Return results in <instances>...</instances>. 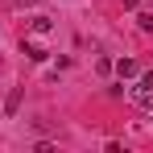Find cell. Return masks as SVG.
I'll return each mask as SVG.
<instances>
[{
	"mask_svg": "<svg viewBox=\"0 0 153 153\" xmlns=\"http://www.w3.org/2000/svg\"><path fill=\"white\" fill-rule=\"evenodd\" d=\"M137 79H141V83L132 87V103L149 112V108H153V75H137Z\"/></svg>",
	"mask_w": 153,
	"mask_h": 153,
	"instance_id": "cell-1",
	"label": "cell"
},
{
	"mask_svg": "<svg viewBox=\"0 0 153 153\" xmlns=\"http://www.w3.org/2000/svg\"><path fill=\"white\" fill-rule=\"evenodd\" d=\"M112 71L120 79H137L141 75V62H137V58H120V62H112Z\"/></svg>",
	"mask_w": 153,
	"mask_h": 153,
	"instance_id": "cell-2",
	"label": "cell"
},
{
	"mask_svg": "<svg viewBox=\"0 0 153 153\" xmlns=\"http://www.w3.org/2000/svg\"><path fill=\"white\" fill-rule=\"evenodd\" d=\"M137 25H141V29H153V13H141V17H137Z\"/></svg>",
	"mask_w": 153,
	"mask_h": 153,
	"instance_id": "cell-5",
	"label": "cell"
},
{
	"mask_svg": "<svg viewBox=\"0 0 153 153\" xmlns=\"http://www.w3.org/2000/svg\"><path fill=\"white\" fill-rule=\"evenodd\" d=\"M8 4H17V8H21V4H33V0H8Z\"/></svg>",
	"mask_w": 153,
	"mask_h": 153,
	"instance_id": "cell-6",
	"label": "cell"
},
{
	"mask_svg": "<svg viewBox=\"0 0 153 153\" xmlns=\"http://www.w3.org/2000/svg\"><path fill=\"white\" fill-rule=\"evenodd\" d=\"M29 29H33V33H50L54 21H50V17H33V21H29Z\"/></svg>",
	"mask_w": 153,
	"mask_h": 153,
	"instance_id": "cell-4",
	"label": "cell"
},
{
	"mask_svg": "<svg viewBox=\"0 0 153 153\" xmlns=\"http://www.w3.org/2000/svg\"><path fill=\"white\" fill-rule=\"evenodd\" d=\"M137 4H141V0H124V8H137Z\"/></svg>",
	"mask_w": 153,
	"mask_h": 153,
	"instance_id": "cell-7",
	"label": "cell"
},
{
	"mask_svg": "<svg viewBox=\"0 0 153 153\" xmlns=\"http://www.w3.org/2000/svg\"><path fill=\"white\" fill-rule=\"evenodd\" d=\"M21 54H25L29 62H46V50H42V46H33V42H21Z\"/></svg>",
	"mask_w": 153,
	"mask_h": 153,
	"instance_id": "cell-3",
	"label": "cell"
}]
</instances>
